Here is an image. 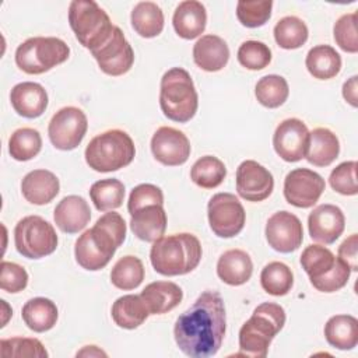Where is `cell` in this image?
I'll list each match as a JSON object with an SVG mask.
<instances>
[{"instance_id": "cell-29", "label": "cell", "mask_w": 358, "mask_h": 358, "mask_svg": "<svg viewBox=\"0 0 358 358\" xmlns=\"http://www.w3.org/2000/svg\"><path fill=\"white\" fill-rule=\"evenodd\" d=\"M24 323L35 333H43L50 330L57 322V306L56 303L43 296H36L25 302L21 310Z\"/></svg>"}, {"instance_id": "cell-46", "label": "cell", "mask_w": 358, "mask_h": 358, "mask_svg": "<svg viewBox=\"0 0 358 358\" xmlns=\"http://www.w3.org/2000/svg\"><path fill=\"white\" fill-rule=\"evenodd\" d=\"M28 284L27 270L13 262L3 260L0 266V288L10 294H17L25 289Z\"/></svg>"}, {"instance_id": "cell-34", "label": "cell", "mask_w": 358, "mask_h": 358, "mask_svg": "<svg viewBox=\"0 0 358 358\" xmlns=\"http://www.w3.org/2000/svg\"><path fill=\"white\" fill-rule=\"evenodd\" d=\"M90 197L99 211L119 208L124 200V185L115 178L96 180L90 187Z\"/></svg>"}, {"instance_id": "cell-5", "label": "cell", "mask_w": 358, "mask_h": 358, "mask_svg": "<svg viewBox=\"0 0 358 358\" xmlns=\"http://www.w3.org/2000/svg\"><path fill=\"white\" fill-rule=\"evenodd\" d=\"M159 106L173 122L186 123L197 112L199 95L190 74L182 67L169 69L161 78Z\"/></svg>"}, {"instance_id": "cell-37", "label": "cell", "mask_w": 358, "mask_h": 358, "mask_svg": "<svg viewBox=\"0 0 358 358\" xmlns=\"http://www.w3.org/2000/svg\"><path fill=\"white\" fill-rule=\"evenodd\" d=\"M262 288L274 296L287 295L294 285V274L282 262H271L266 264L260 273Z\"/></svg>"}, {"instance_id": "cell-27", "label": "cell", "mask_w": 358, "mask_h": 358, "mask_svg": "<svg viewBox=\"0 0 358 358\" xmlns=\"http://www.w3.org/2000/svg\"><path fill=\"white\" fill-rule=\"evenodd\" d=\"M150 315H162L176 308L183 298L182 288L172 281H154L140 294Z\"/></svg>"}, {"instance_id": "cell-47", "label": "cell", "mask_w": 358, "mask_h": 358, "mask_svg": "<svg viewBox=\"0 0 358 358\" xmlns=\"http://www.w3.org/2000/svg\"><path fill=\"white\" fill-rule=\"evenodd\" d=\"M148 204H161L164 206V193L162 190L152 183H141L133 187L127 201L129 213H134L136 210L148 206Z\"/></svg>"}, {"instance_id": "cell-36", "label": "cell", "mask_w": 358, "mask_h": 358, "mask_svg": "<svg viewBox=\"0 0 358 358\" xmlns=\"http://www.w3.org/2000/svg\"><path fill=\"white\" fill-rule=\"evenodd\" d=\"M225 176L227 168L224 162L214 155H204L199 158L190 169V179L203 189H214L220 186Z\"/></svg>"}, {"instance_id": "cell-33", "label": "cell", "mask_w": 358, "mask_h": 358, "mask_svg": "<svg viewBox=\"0 0 358 358\" xmlns=\"http://www.w3.org/2000/svg\"><path fill=\"white\" fill-rule=\"evenodd\" d=\"M131 27L143 38L158 36L164 29V13L154 1H140L130 15Z\"/></svg>"}, {"instance_id": "cell-1", "label": "cell", "mask_w": 358, "mask_h": 358, "mask_svg": "<svg viewBox=\"0 0 358 358\" xmlns=\"http://www.w3.org/2000/svg\"><path fill=\"white\" fill-rule=\"evenodd\" d=\"M227 329L224 299L207 289L175 322L173 337L179 350L192 358H208L218 352Z\"/></svg>"}, {"instance_id": "cell-18", "label": "cell", "mask_w": 358, "mask_h": 358, "mask_svg": "<svg viewBox=\"0 0 358 358\" xmlns=\"http://www.w3.org/2000/svg\"><path fill=\"white\" fill-rule=\"evenodd\" d=\"M274 189L271 172L262 164L246 159L236 169V192L248 201H263Z\"/></svg>"}, {"instance_id": "cell-44", "label": "cell", "mask_w": 358, "mask_h": 358, "mask_svg": "<svg viewBox=\"0 0 358 358\" xmlns=\"http://www.w3.org/2000/svg\"><path fill=\"white\" fill-rule=\"evenodd\" d=\"M333 36L341 50L347 53H357L358 52L357 13H348L341 15L334 22Z\"/></svg>"}, {"instance_id": "cell-38", "label": "cell", "mask_w": 358, "mask_h": 358, "mask_svg": "<svg viewBox=\"0 0 358 358\" xmlns=\"http://www.w3.org/2000/svg\"><path fill=\"white\" fill-rule=\"evenodd\" d=\"M273 34L280 48L291 50L301 48L308 41L309 31L301 18L295 15H287L275 24Z\"/></svg>"}, {"instance_id": "cell-35", "label": "cell", "mask_w": 358, "mask_h": 358, "mask_svg": "<svg viewBox=\"0 0 358 358\" xmlns=\"http://www.w3.org/2000/svg\"><path fill=\"white\" fill-rule=\"evenodd\" d=\"M144 280L143 262L131 255L120 257L110 271V282L123 291L137 288Z\"/></svg>"}, {"instance_id": "cell-16", "label": "cell", "mask_w": 358, "mask_h": 358, "mask_svg": "<svg viewBox=\"0 0 358 358\" xmlns=\"http://www.w3.org/2000/svg\"><path fill=\"white\" fill-rule=\"evenodd\" d=\"M308 144L309 130L306 124L296 117L282 120L273 136L274 151L287 162H298L305 158Z\"/></svg>"}, {"instance_id": "cell-20", "label": "cell", "mask_w": 358, "mask_h": 358, "mask_svg": "<svg viewBox=\"0 0 358 358\" xmlns=\"http://www.w3.org/2000/svg\"><path fill=\"white\" fill-rule=\"evenodd\" d=\"M10 101L14 110L27 119L39 117L48 108L46 90L34 81H22L13 87Z\"/></svg>"}, {"instance_id": "cell-50", "label": "cell", "mask_w": 358, "mask_h": 358, "mask_svg": "<svg viewBox=\"0 0 358 358\" xmlns=\"http://www.w3.org/2000/svg\"><path fill=\"white\" fill-rule=\"evenodd\" d=\"M106 357V352L99 350L96 345H85L81 351L77 352V357Z\"/></svg>"}, {"instance_id": "cell-40", "label": "cell", "mask_w": 358, "mask_h": 358, "mask_svg": "<svg viewBox=\"0 0 358 358\" xmlns=\"http://www.w3.org/2000/svg\"><path fill=\"white\" fill-rule=\"evenodd\" d=\"M42 148V137L36 129H17L8 140V152L15 161H29L35 158Z\"/></svg>"}, {"instance_id": "cell-7", "label": "cell", "mask_w": 358, "mask_h": 358, "mask_svg": "<svg viewBox=\"0 0 358 358\" xmlns=\"http://www.w3.org/2000/svg\"><path fill=\"white\" fill-rule=\"evenodd\" d=\"M69 24L76 39L90 52L105 45L115 29L106 11L92 0L71 1L69 6Z\"/></svg>"}, {"instance_id": "cell-19", "label": "cell", "mask_w": 358, "mask_h": 358, "mask_svg": "<svg viewBox=\"0 0 358 358\" xmlns=\"http://www.w3.org/2000/svg\"><path fill=\"white\" fill-rule=\"evenodd\" d=\"M344 227V213L334 204H320L308 217L310 238L324 245L334 243L343 234Z\"/></svg>"}, {"instance_id": "cell-42", "label": "cell", "mask_w": 358, "mask_h": 358, "mask_svg": "<svg viewBox=\"0 0 358 358\" xmlns=\"http://www.w3.org/2000/svg\"><path fill=\"white\" fill-rule=\"evenodd\" d=\"M0 351L4 358L7 357H36L46 358L49 354L38 338L32 337H11L0 341Z\"/></svg>"}, {"instance_id": "cell-41", "label": "cell", "mask_w": 358, "mask_h": 358, "mask_svg": "<svg viewBox=\"0 0 358 358\" xmlns=\"http://www.w3.org/2000/svg\"><path fill=\"white\" fill-rule=\"evenodd\" d=\"M271 8V0H241L236 3V17L243 27L257 28L270 20Z\"/></svg>"}, {"instance_id": "cell-14", "label": "cell", "mask_w": 358, "mask_h": 358, "mask_svg": "<svg viewBox=\"0 0 358 358\" xmlns=\"http://www.w3.org/2000/svg\"><path fill=\"white\" fill-rule=\"evenodd\" d=\"M91 53L99 69L112 77L126 74L134 63L133 48L119 27H115L112 36L105 45Z\"/></svg>"}, {"instance_id": "cell-17", "label": "cell", "mask_w": 358, "mask_h": 358, "mask_svg": "<svg viewBox=\"0 0 358 358\" xmlns=\"http://www.w3.org/2000/svg\"><path fill=\"white\" fill-rule=\"evenodd\" d=\"M190 141L186 134L175 127L162 126L151 138L154 158L166 166L183 165L190 157Z\"/></svg>"}, {"instance_id": "cell-39", "label": "cell", "mask_w": 358, "mask_h": 358, "mask_svg": "<svg viewBox=\"0 0 358 358\" xmlns=\"http://www.w3.org/2000/svg\"><path fill=\"white\" fill-rule=\"evenodd\" d=\"M255 95L259 103L263 106L270 109L278 108L287 101L289 95L288 83L284 77L277 74L264 76L256 83Z\"/></svg>"}, {"instance_id": "cell-48", "label": "cell", "mask_w": 358, "mask_h": 358, "mask_svg": "<svg viewBox=\"0 0 358 358\" xmlns=\"http://www.w3.org/2000/svg\"><path fill=\"white\" fill-rule=\"evenodd\" d=\"M338 257L350 267L351 271L358 270V235L351 234L338 246Z\"/></svg>"}, {"instance_id": "cell-3", "label": "cell", "mask_w": 358, "mask_h": 358, "mask_svg": "<svg viewBox=\"0 0 358 358\" xmlns=\"http://www.w3.org/2000/svg\"><path fill=\"white\" fill-rule=\"evenodd\" d=\"M201 243L193 234L180 232L152 242L150 260L158 274L173 277L193 271L201 260Z\"/></svg>"}, {"instance_id": "cell-26", "label": "cell", "mask_w": 358, "mask_h": 358, "mask_svg": "<svg viewBox=\"0 0 358 358\" xmlns=\"http://www.w3.org/2000/svg\"><path fill=\"white\" fill-rule=\"evenodd\" d=\"M253 273L250 256L242 249L224 252L217 262V275L228 285L238 287L248 282Z\"/></svg>"}, {"instance_id": "cell-22", "label": "cell", "mask_w": 358, "mask_h": 358, "mask_svg": "<svg viewBox=\"0 0 358 358\" xmlns=\"http://www.w3.org/2000/svg\"><path fill=\"white\" fill-rule=\"evenodd\" d=\"M60 183L57 176L48 169H34L21 182L24 199L35 206L50 203L59 193Z\"/></svg>"}, {"instance_id": "cell-6", "label": "cell", "mask_w": 358, "mask_h": 358, "mask_svg": "<svg viewBox=\"0 0 358 358\" xmlns=\"http://www.w3.org/2000/svg\"><path fill=\"white\" fill-rule=\"evenodd\" d=\"M134 155L136 147L131 137L119 129L95 136L84 152L87 165L96 172L119 171L127 166Z\"/></svg>"}, {"instance_id": "cell-10", "label": "cell", "mask_w": 358, "mask_h": 358, "mask_svg": "<svg viewBox=\"0 0 358 358\" xmlns=\"http://www.w3.org/2000/svg\"><path fill=\"white\" fill-rule=\"evenodd\" d=\"M57 235L52 224L39 215H27L14 228V245L27 259H41L57 248Z\"/></svg>"}, {"instance_id": "cell-8", "label": "cell", "mask_w": 358, "mask_h": 358, "mask_svg": "<svg viewBox=\"0 0 358 358\" xmlns=\"http://www.w3.org/2000/svg\"><path fill=\"white\" fill-rule=\"evenodd\" d=\"M301 266L309 275L310 284L320 292H336L350 278V267L333 252L320 245H309L301 255Z\"/></svg>"}, {"instance_id": "cell-30", "label": "cell", "mask_w": 358, "mask_h": 358, "mask_svg": "<svg viewBox=\"0 0 358 358\" xmlns=\"http://www.w3.org/2000/svg\"><path fill=\"white\" fill-rule=\"evenodd\" d=\"M326 341L337 350H352L358 343V320L351 315H334L324 324Z\"/></svg>"}, {"instance_id": "cell-12", "label": "cell", "mask_w": 358, "mask_h": 358, "mask_svg": "<svg viewBox=\"0 0 358 358\" xmlns=\"http://www.w3.org/2000/svg\"><path fill=\"white\" fill-rule=\"evenodd\" d=\"M87 129L88 120L85 113L80 108L64 106L52 116L48 134L55 148L70 151L81 144Z\"/></svg>"}, {"instance_id": "cell-15", "label": "cell", "mask_w": 358, "mask_h": 358, "mask_svg": "<svg viewBox=\"0 0 358 358\" xmlns=\"http://www.w3.org/2000/svg\"><path fill=\"white\" fill-rule=\"evenodd\" d=\"M264 234L268 246L280 253H291L296 250L303 241L301 220L285 210L274 213L267 220Z\"/></svg>"}, {"instance_id": "cell-23", "label": "cell", "mask_w": 358, "mask_h": 358, "mask_svg": "<svg viewBox=\"0 0 358 358\" xmlns=\"http://www.w3.org/2000/svg\"><path fill=\"white\" fill-rule=\"evenodd\" d=\"M133 234L144 242H155L166 229V213L161 204H148L130 214Z\"/></svg>"}, {"instance_id": "cell-45", "label": "cell", "mask_w": 358, "mask_h": 358, "mask_svg": "<svg viewBox=\"0 0 358 358\" xmlns=\"http://www.w3.org/2000/svg\"><path fill=\"white\" fill-rule=\"evenodd\" d=\"M329 183L331 189L340 194L355 196L358 193L357 162L345 161L337 165L329 176Z\"/></svg>"}, {"instance_id": "cell-13", "label": "cell", "mask_w": 358, "mask_h": 358, "mask_svg": "<svg viewBox=\"0 0 358 358\" xmlns=\"http://www.w3.org/2000/svg\"><path fill=\"white\" fill-rule=\"evenodd\" d=\"M326 187L324 179L308 168H296L284 179V197L287 203L298 208H309L316 204Z\"/></svg>"}, {"instance_id": "cell-11", "label": "cell", "mask_w": 358, "mask_h": 358, "mask_svg": "<svg viewBox=\"0 0 358 358\" xmlns=\"http://www.w3.org/2000/svg\"><path fill=\"white\" fill-rule=\"evenodd\" d=\"M208 224L220 238H234L245 227L246 213L239 199L232 193L214 194L207 206Z\"/></svg>"}, {"instance_id": "cell-43", "label": "cell", "mask_w": 358, "mask_h": 358, "mask_svg": "<svg viewBox=\"0 0 358 358\" xmlns=\"http://www.w3.org/2000/svg\"><path fill=\"white\" fill-rule=\"evenodd\" d=\"M238 62L248 70H262L271 62L270 48L260 41H245L236 53Z\"/></svg>"}, {"instance_id": "cell-4", "label": "cell", "mask_w": 358, "mask_h": 358, "mask_svg": "<svg viewBox=\"0 0 358 358\" xmlns=\"http://www.w3.org/2000/svg\"><path fill=\"white\" fill-rule=\"evenodd\" d=\"M285 324V310L274 302L257 305L252 316L239 330L241 355L252 358H264L273 338Z\"/></svg>"}, {"instance_id": "cell-9", "label": "cell", "mask_w": 358, "mask_h": 358, "mask_svg": "<svg viewBox=\"0 0 358 358\" xmlns=\"http://www.w3.org/2000/svg\"><path fill=\"white\" fill-rule=\"evenodd\" d=\"M70 56L69 45L56 36H34L18 45L15 63L27 74H42L64 63Z\"/></svg>"}, {"instance_id": "cell-31", "label": "cell", "mask_w": 358, "mask_h": 358, "mask_svg": "<svg viewBox=\"0 0 358 358\" xmlns=\"http://www.w3.org/2000/svg\"><path fill=\"white\" fill-rule=\"evenodd\" d=\"M110 313L113 322L119 327L127 330H133L141 326L150 315L141 296L133 294L117 298L112 305Z\"/></svg>"}, {"instance_id": "cell-28", "label": "cell", "mask_w": 358, "mask_h": 358, "mask_svg": "<svg viewBox=\"0 0 358 358\" xmlns=\"http://www.w3.org/2000/svg\"><path fill=\"white\" fill-rule=\"evenodd\" d=\"M340 154L337 136L326 127H316L309 133V144L305 158L315 166H329Z\"/></svg>"}, {"instance_id": "cell-32", "label": "cell", "mask_w": 358, "mask_h": 358, "mask_svg": "<svg viewBox=\"0 0 358 358\" xmlns=\"http://www.w3.org/2000/svg\"><path fill=\"white\" fill-rule=\"evenodd\" d=\"M305 66L310 76L317 80H330L341 70V57L330 45L313 46L305 59Z\"/></svg>"}, {"instance_id": "cell-24", "label": "cell", "mask_w": 358, "mask_h": 358, "mask_svg": "<svg viewBox=\"0 0 358 358\" xmlns=\"http://www.w3.org/2000/svg\"><path fill=\"white\" fill-rule=\"evenodd\" d=\"M193 60L204 71H220L229 60V48L218 35H203L193 46Z\"/></svg>"}, {"instance_id": "cell-25", "label": "cell", "mask_w": 358, "mask_h": 358, "mask_svg": "<svg viewBox=\"0 0 358 358\" xmlns=\"http://www.w3.org/2000/svg\"><path fill=\"white\" fill-rule=\"evenodd\" d=\"M172 24L175 32L183 39L200 36L207 24L206 7L197 0H185L175 8Z\"/></svg>"}, {"instance_id": "cell-2", "label": "cell", "mask_w": 358, "mask_h": 358, "mask_svg": "<svg viewBox=\"0 0 358 358\" xmlns=\"http://www.w3.org/2000/svg\"><path fill=\"white\" fill-rule=\"evenodd\" d=\"M126 231V222L119 213L110 211L101 215L95 225L76 241L74 256L78 266L88 271L103 268L124 242Z\"/></svg>"}, {"instance_id": "cell-49", "label": "cell", "mask_w": 358, "mask_h": 358, "mask_svg": "<svg viewBox=\"0 0 358 358\" xmlns=\"http://www.w3.org/2000/svg\"><path fill=\"white\" fill-rule=\"evenodd\" d=\"M357 81H358V77L352 76L343 85V96L354 108H357V105H358V84H357Z\"/></svg>"}, {"instance_id": "cell-21", "label": "cell", "mask_w": 358, "mask_h": 358, "mask_svg": "<svg viewBox=\"0 0 358 358\" xmlns=\"http://www.w3.org/2000/svg\"><path fill=\"white\" fill-rule=\"evenodd\" d=\"M53 220L60 231L66 234H77L90 222L91 210L84 197L70 194L57 203L55 207Z\"/></svg>"}]
</instances>
